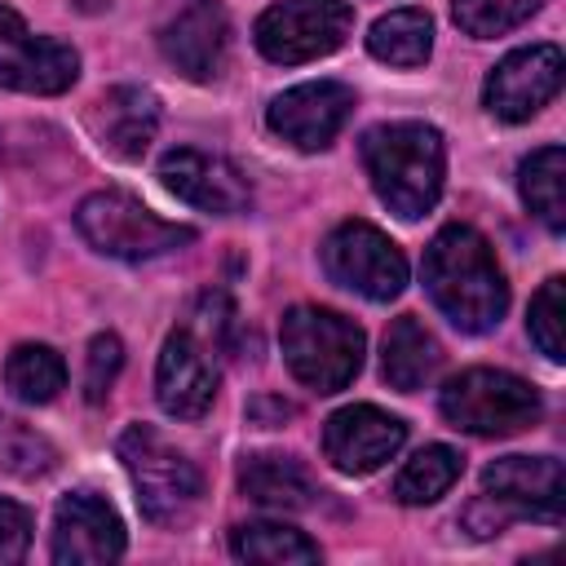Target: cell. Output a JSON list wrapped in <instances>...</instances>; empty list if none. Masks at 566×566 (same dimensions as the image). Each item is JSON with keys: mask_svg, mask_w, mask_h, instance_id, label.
<instances>
[{"mask_svg": "<svg viewBox=\"0 0 566 566\" xmlns=\"http://www.w3.org/2000/svg\"><path fill=\"white\" fill-rule=\"evenodd\" d=\"M31 544V513L13 500H0V562H22Z\"/></svg>", "mask_w": 566, "mask_h": 566, "instance_id": "obj_30", "label": "cell"}, {"mask_svg": "<svg viewBox=\"0 0 566 566\" xmlns=\"http://www.w3.org/2000/svg\"><path fill=\"white\" fill-rule=\"evenodd\" d=\"M239 486L248 500L265 504V509H279V513H301L314 504V478L305 473L301 460L292 455H248L243 469H239Z\"/></svg>", "mask_w": 566, "mask_h": 566, "instance_id": "obj_20", "label": "cell"}, {"mask_svg": "<svg viewBox=\"0 0 566 566\" xmlns=\"http://www.w3.org/2000/svg\"><path fill=\"white\" fill-rule=\"evenodd\" d=\"M522 199L553 234L566 230V155H562V146H539L522 164Z\"/></svg>", "mask_w": 566, "mask_h": 566, "instance_id": "obj_22", "label": "cell"}, {"mask_svg": "<svg viewBox=\"0 0 566 566\" xmlns=\"http://www.w3.org/2000/svg\"><path fill=\"white\" fill-rule=\"evenodd\" d=\"M53 469H57V447L40 429H31L27 420L0 411V473L31 482V478H44Z\"/></svg>", "mask_w": 566, "mask_h": 566, "instance_id": "obj_26", "label": "cell"}, {"mask_svg": "<svg viewBox=\"0 0 566 566\" xmlns=\"http://www.w3.org/2000/svg\"><path fill=\"white\" fill-rule=\"evenodd\" d=\"M119 367H124V345H119V336H115V332H97V336L88 340V354H84V398H88V402H102V398L111 394Z\"/></svg>", "mask_w": 566, "mask_h": 566, "instance_id": "obj_29", "label": "cell"}, {"mask_svg": "<svg viewBox=\"0 0 566 566\" xmlns=\"http://www.w3.org/2000/svg\"><path fill=\"white\" fill-rule=\"evenodd\" d=\"M124 473L133 478L137 504L155 526H186L203 500L199 469L150 424H128L115 442Z\"/></svg>", "mask_w": 566, "mask_h": 566, "instance_id": "obj_3", "label": "cell"}, {"mask_svg": "<svg viewBox=\"0 0 566 566\" xmlns=\"http://www.w3.org/2000/svg\"><path fill=\"white\" fill-rule=\"evenodd\" d=\"M115 557H124L119 513L93 491H71L53 513V562L57 566H102Z\"/></svg>", "mask_w": 566, "mask_h": 566, "instance_id": "obj_16", "label": "cell"}, {"mask_svg": "<svg viewBox=\"0 0 566 566\" xmlns=\"http://www.w3.org/2000/svg\"><path fill=\"white\" fill-rule=\"evenodd\" d=\"M323 270L332 283L367 296V301H394L407 287V256L402 248L367 226V221H340L323 243Z\"/></svg>", "mask_w": 566, "mask_h": 566, "instance_id": "obj_8", "label": "cell"}, {"mask_svg": "<svg viewBox=\"0 0 566 566\" xmlns=\"http://www.w3.org/2000/svg\"><path fill=\"white\" fill-rule=\"evenodd\" d=\"M363 164L371 177V190L389 212L402 221L424 217L442 195L447 150L442 133L420 119H394L363 133Z\"/></svg>", "mask_w": 566, "mask_h": 566, "instance_id": "obj_2", "label": "cell"}, {"mask_svg": "<svg viewBox=\"0 0 566 566\" xmlns=\"http://www.w3.org/2000/svg\"><path fill=\"white\" fill-rule=\"evenodd\" d=\"M349 111H354V93L345 84L314 80V84H296L279 93L265 111V124L296 150H323L345 128Z\"/></svg>", "mask_w": 566, "mask_h": 566, "instance_id": "obj_17", "label": "cell"}, {"mask_svg": "<svg viewBox=\"0 0 566 566\" xmlns=\"http://www.w3.org/2000/svg\"><path fill=\"white\" fill-rule=\"evenodd\" d=\"M159 49L186 80H217L230 53L226 9L217 0H181L159 27Z\"/></svg>", "mask_w": 566, "mask_h": 566, "instance_id": "obj_14", "label": "cell"}, {"mask_svg": "<svg viewBox=\"0 0 566 566\" xmlns=\"http://www.w3.org/2000/svg\"><path fill=\"white\" fill-rule=\"evenodd\" d=\"M482 491L504 517L562 522L566 478L553 455H504L482 469Z\"/></svg>", "mask_w": 566, "mask_h": 566, "instance_id": "obj_11", "label": "cell"}, {"mask_svg": "<svg viewBox=\"0 0 566 566\" xmlns=\"http://www.w3.org/2000/svg\"><path fill=\"white\" fill-rule=\"evenodd\" d=\"M75 226L93 252L115 256V261H150V256H164L195 239L190 226L164 221L159 212H150L142 199H133L124 190L88 195L75 208Z\"/></svg>", "mask_w": 566, "mask_h": 566, "instance_id": "obj_6", "label": "cell"}, {"mask_svg": "<svg viewBox=\"0 0 566 566\" xmlns=\"http://www.w3.org/2000/svg\"><path fill=\"white\" fill-rule=\"evenodd\" d=\"M460 469H464L460 451H451V447H442V442H438V447H424V451H416V455L398 469L394 495H398L402 504H433V500H442V495L455 486Z\"/></svg>", "mask_w": 566, "mask_h": 566, "instance_id": "obj_25", "label": "cell"}, {"mask_svg": "<svg viewBox=\"0 0 566 566\" xmlns=\"http://www.w3.org/2000/svg\"><path fill=\"white\" fill-rule=\"evenodd\" d=\"M407 442V424L371 402H354L340 407L336 416H327L323 424V455L340 469V473H376L385 460H394Z\"/></svg>", "mask_w": 566, "mask_h": 566, "instance_id": "obj_13", "label": "cell"}, {"mask_svg": "<svg viewBox=\"0 0 566 566\" xmlns=\"http://www.w3.org/2000/svg\"><path fill=\"white\" fill-rule=\"evenodd\" d=\"M80 75V57L71 44L53 35H35L18 9L0 4V84L18 93H62Z\"/></svg>", "mask_w": 566, "mask_h": 566, "instance_id": "obj_9", "label": "cell"}, {"mask_svg": "<svg viewBox=\"0 0 566 566\" xmlns=\"http://www.w3.org/2000/svg\"><path fill=\"white\" fill-rule=\"evenodd\" d=\"M88 128L97 137V146L115 159H142L146 146L155 142L159 128V97L142 84H115L106 88L93 111H88Z\"/></svg>", "mask_w": 566, "mask_h": 566, "instance_id": "obj_18", "label": "cell"}, {"mask_svg": "<svg viewBox=\"0 0 566 566\" xmlns=\"http://www.w3.org/2000/svg\"><path fill=\"white\" fill-rule=\"evenodd\" d=\"M544 0H451V13L460 22V31L478 35V40H491V35H504L513 27H522Z\"/></svg>", "mask_w": 566, "mask_h": 566, "instance_id": "obj_28", "label": "cell"}, {"mask_svg": "<svg viewBox=\"0 0 566 566\" xmlns=\"http://www.w3.org/2000/svg\"><path fill=\"white\" fill-rule=\"evenodd\" d=\"M349 27H354V9L345 0H279L256 18L252 35L270 62L296 66L336 53Z\"/></svg>", "mask_w": 566, "mask_h": 566, "instance_id": "obj_7", "label": "cell"}, {"mask_svg": "<svg viewBox=\"0 0 566 566\" xmlns=\"http://www.w3.org/2000/svg\"><path fill=\"white\" fill-rule=\"evenodd\" d=\"M438 367H442V349H438L433 332L411 314L394 318L385 332V354H380L385 380L402 394H416L438 376Z\"/></svg>", "mask_w": 566, "mask_h": 566, "instance_id": "obj_19", "label": "cell"}, {"mask_svg": "<svg viewBox=\"0 0 566 566\" xmlns=\"http://www.w3.org/2000/svg\"><path fill=\"white\" fill-rule=\"evenodd\" d=\"M159 181L181 203H190L199 212H217V217H234V212H243L252 203L248 177L230 159L208 155V150H195V146L168 150L159 159Z\"/></svg>", "mask_w": 566, "mask_h": 566, "instance_id": "obj_12", "label": "cell"}, {"mask_svg": "<svg viewBox=\"0 0 566 566\" xmlns=\"http://www.w3.org/2000/svg\"><path fill=\"white\" fill-rule=\"evenodd\" d=\"M363 327L323 305H292L283 314V358L314 394L345 389L363 367Z\"/></svg>", "mask_w": 566, "mask_h": 566, "instance_id": "obj_4", "label": "cell"}, {"mask_svg": "<svg viewBox=\"0 0 566 566\" xmlns=\"http://www.w3.org/2000/svg\"><path fill=\"white\" fill-rule=\"evenodd\" d=\"M562 88V49L557 44H531V49H513L482 88V106L495 119L522 124L531 119L539 106H548Z\"/></svg>", "mask_w": 566, "mask_h": 566, "instance_id": "obj_10", "label": "cell"}, {"mask_svg": "<svg viewBox=\"0 0 566 566\" xmlns=\"http://www.w3.org/2000/svg\"><path fill=\"white\" fill-rule=\"evenodd\" d=\"M424 287L460 332H491L509 310V283L473 226H442L424 248Z\"/></svg>", "mask_w": 566, "mask_h": 566, "instance_id": "obj_1", "label": "cell"}, {"mask_svg": "<svg viewBox=\"0 0 566 566\" xmlns=\"http://www.w3.org/2000/svg\"><path fill=\"white\" fill-rule=\"evenodd\" d=\"M447 424L473 433V438H509L539 420L544 402L531 380L500 371V367H469L455 380H447L438 398Z\"/></svg>", "mask_w": 566, "mask_h": 566, "instance_id": "obj_5", "label": "cell"}, {"mask_svg": "<svg viewBox=\"0 0 566 566\" xmlns=\"http://www.w3.org/2000/svg\"><path fill=\"white\" fill-rule=\"evenodd\" d=\"M367 49L389 66H420L433 49V18L424 9H394L371 22Z\"/></svg>", "mask_w": 566, "mask_h": 566, "instance_id": "obj_21", "label": "cell"}, {"mask_svg": "<svg viewBox=\"0 0 566 566\" xmlns=\"http://www.w3.org/2000/svg\"><path fill=\"white\" fill-rule=\"evenodd\" d=\"M230 553L239 562H265V566L318 562V544L310 535H301L296 526H283V522H248V526H234Z\"/></svg>", "mask_w": 566, "mask_h": 566, "instance_id": "obj_23", "label": "cell"}, {"mask_svg": "<svg viewBox=\"0 0 566 566\" xmlns=\"http://www.w3.org/2000/svg\"><path fill=\"white\" fill-rule=\"evenodd\" d=\"M4 385L22 402H35V407L53 402L62 394V385H66V363L49 345H35V340L13 345V354L4 358Z\"/></svg>", "mask_w": 566, "mask_h": 566, "instance_id": "obj_24", "label": "cell"}, {"mask_svg": "<svg viewBox=\"0 0 566 566\" xmlns=\"http://www.w3.org/2000/svg\"><path fill=\"white\" fill-rule=\"evenodd\" d=\"M155 398L177 420H199L217 398V363L208 340L195 327H177L155 367Z\"/></svg>", "mask_w": 566, "mask_h": 566, "instance_id": "obj_15", "label": "cell"}, {"mask_svg": "<svg viewBox=\"0 0 566 566\" xmlns=\"http://www.w3.org/2000/svg\"><path fill=\"white\" fill-rule=\"evenodd\" d=\"M526 332L531 340L539 345L544 358L562 363L566 358V283L562 279H548L535 296H531V314H526Z\"/></svg>", "mask_w": 566, "mask_h": 566, "instance_id": "obj_27", "label": "cell"}]
</instances>
